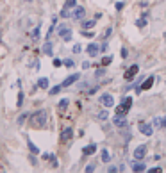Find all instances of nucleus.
Here are the masks:
<instances>
[{
  "label": "nucleus",
  "mask_w": 166,
  "mask_h": 173,
  "mask_svg": "<svg viewBox=\"0 0 166 173\" xmlns=\"http://www.w3.org/2000/svg\"><path fill=\"white\" fill-rule=\"evenodd\" d=\"M22 102H23V93H18V102H16V105L22 107Z\"/></svg>",
  "instance_id": "nucleus-34"
},
{
  "label": "nucleus",
  "mask_w": 166,
  "mask_h": 173,
  "mask_svg": "<svg viewBox=\"0 0 166 173\" xmlns=\"http://www.w3.org/2000/svg\"><path fill=\"white\" fill-rule=\"evenodd\" d=\"M50 162H52V166H54V168H57V166H59V161H57V157H56V155H50Z\"/></svg>",
  "instance_id": "nucleus-30"
},
{
  "label": "nucleus",
  "mask_w": 166,
  "mask_h": 173,
  "mask_svg": "<svg viewBox=\"0 0 166 173\" xmlns=\"http://www.w3.org/2000/svg\"><path fill=\"white\" fill-rule=\"evenodd\" d=\"M113 123L116 127H127V118H125V114H116L113 118Z\"/></svg>",
  "instance_id": "nucleus-10"
},
{
  "label": "nucleus",
  "mask_w": 166,
  "mask_h": 173,
  "mask_svg": "<svg viewBox=\"0 0 166 173\" xmlns=\"http://www.w3.org/2000/svg\"><path fill=\"white\" fill-rule=\"evenodd\" d=\"M73 20H84V16H86V9L84 7H75L73 11Z\"/></svg>",
  "instance_id": "nucleus-11"
},
{
  "label": "nucleus",
  "mask_w": 166,
  "mask_h": 173,
  "mask_svg": "<svg viewBox=\"0 0 166 173\" xmlns=\"http://www.w3.org/2000/svg\"><path fill=\"white\" fill-rule=\"evenodd\" d=\"M80 50H82V47H80L79 43H77L75 47H73V54H80Z\"/></svg>",
  "instance_id": "nucleus-36"
},
{
  "label": "nucleus",
  "mask_w": 166,
  "mask_h": 173,
  "mask_svg": "<svg viewBox=\"0 0 166 173\" xmlns=\"http://www.w3.org/2000/svg\"><path fill=\"white\" fill-rule=\"evenodd\" d=\"M100 52H107V45H105V43L100 47Z\"/></svg>",
  "instance_id": "nucleus-45"
},
{
  "label": "nucleus",
  "mask_w": 166,
  "mask_h": 173,
  "mask_svg": "<svg viewBox=\"0 0 166 173\" xmlns=\"http://www.w3.org/2000/svg\"><path fill=\"white\" fill-rule=\"evenodd\" d=\"M54 66H56V68L63 66V61H59V59H54Z\"/></svg>",
  "instance_id": "nucleus-41"
},
{
  "label": "nucleus",
  "mask_w": 166,
  "mask_h": 173,
  "mask_svg": "<svg viewBox=\"0 0 166 173\" xmlns=\"http://www.w3.org/2000/svg\"><path fill=\"white\" fill-rule=\"evenodd\" d=\"M43 52L45 54H47V55H54V45L50 43V41H47V43H45V47H43Z\"/></svg>",
  "instance_id": "nucleus-16"
},
{
  "label": "nucleus",
  "mask_w": 166,
  "mask_h": 173,
  "mask_svg": "<svg viewBox=\"0 0 166 173\" xmlns=\"http://www.w3.org/2000/svg\"><path fill=\"white\" fill-rule=\"evenodd\" d=\"M29 161L32 162V166H36V164H38V161H36V157H34V155H30V157H29Z\"/></svg>",
  "instance_id": "nucleus-43"
},
{
  "label": "nucleus",
  "mask_w": 166,
  "mask_h": 173,
  "mask_svg": "<svg viewBox=\"0 0 166 173\" xmlns=\"http://www.w3.org/2000/svg\"><path fill=\"white\" fill-rule=\"evenodd\" d=\"M137 72H139V66H137V64H132L130 68H127V70H125V73H123V79H125V80H132L137 75Z\"/></svg>",
  "instance_id": "nucleus-3"
},
{
  "label": "nucleus",
  "mask_w": 166,
  "mask_h": 173,
  "mask_svg": "<svg viewBox=\"0 0 166 173\" xmlns=\"http://www.w3.org/2000/svg\"><path fill=\"white\" fill-rule=\"evenodd\" d=\"M100 157H102V162H109V161H111V155H109V150H102Z\"/></svg>",
  "instance_id": "nucleus-21"
},
{
  "label": "nucleus",
  "mask_w": 166,
  "mask_h": 173,
  "mask_svg": "<svg viewBox=\"0 0 166 173\" xmlns=\"http://www.w3.org/2000/svg\"><path fill=\"white\" fill-rule=\"evenodd\" d=\"M132 170H134V171H145V170H146V166L139 161V162H134V164H132Z\"/></svg>",
  "instance_id": "nucleus-19"
},
{
  "label": "nucleus",
  "mask_w": 166,
  "mask_h": 173,
  "mask_svg": "<svg viewBox=\"0 0 166 173\" xmlns=\"http://www.w3.org/2000/svg\"><path fill=\"white\" fill-rule=\"evenodd\" d=\"M145 25H146V15H143V18H139V20H136V27H139V29H143Z\"/></svg>",
  "instance_id": "nucleus-22"
},
{
  "label": "nucleus",
  "mask_w": 166,
  "mask_h": 173,
  "mask_svg": "<svg viewBox=\"0 0 166 173\" xmlns=\"http://www.w3.org/2000/svg\"><path fill=\"white\" fill-rule=\"evenodd\" d=\"M68 105H70V100H68V98H63V100L59 102V107L61 109H66Z\"/></svg>",
  "instance_id": "nucleus-27"
},
{
  "label": "nucleus",
  "mask_w": 166,
  "mask_h": 173,
  "mask_svg": "<svg viewBox=\"0 0 166 173\" xmlns=\"http://www.w3.org/2000/svg\"><path fill=\"white\" fill-rule=\"evenodd\" d=\"M96 118H98V120H102V122H104V120H107V118H109V113H107V111H100V113L96 114Z\"/></svg>",
  "instance_id": "nucleus-23"
},
{
  "label": "nucleus",
  "mask_w": 166,
  "mask_h": 173,
  "mask_svg": "<svg viewBox=\"0 0 166 173\" xmlns=\"http://www.w3.org/2000/svg\"><path fill=\"white\" fill-rule=\"evenodd\" d=\"M79 79H80L79 73H73V75H70V77H66V80H63V84H61V86H63V87H68V86H72V84H75Z\"/></svg>",
  "instance_id": "nucleus-9"
},
{
  "label": "nucleus",
  "mask_w": 166,
  "mask_h": 173,
  "mask_svg": "<svg viewBox=\"0 0 166 173\" xmlns=\"http://www.w3.org/2000/svg\"><path fill=\"white\" fill-rule=\"evenodd\" d=\"M105 75V70H96L95 72V77H104Z\"/></svg>",
  "instance_id": "nucleus-37"
},
{
  "label": "nucleus",
  "mask_w": 166,
  "mask_h": 173,
  "mask_svg": "<svg viewBox=\"0 0 166 173\" xmlns=\"http://www.w3.org/2000/svg\"><path fill=\"white\" fill-rule=\"evenodd\" d=\"M72 136H73V130H72V127H68V129H65L63 132H61V141L65 143V141H68V139H72Z\"/></svg>",
  "instance_id": "nucleus-12"
},
{
  "label": "nucleus",
  "mask_w": 166,
  "mask_h": 173,
  "mask_svg": "<svg viewBox=\"0 0 166 173\" xmlns=\"http://www.w3.org/2000/svg\"><path fill=\"white\" fill-rule=\"evenodd\" d=\"M154 82H155V77L152 75V77H146V79L143 80V84L139 87H136V93H139V91H146V89H150L152 86H154Z\"/></svg>",
  "instance_id": "nucleus-4"
},
{
  "label": "nucleus",
  "mask_w": 166,
  "mask_h": 173,
  "mask_svg": "<svg viewBox=\"0 0 166 173\" xmlns=\"http://www.w3.org/2000/svg\"><path fill=\"white\" fill-rule=\"evenodd\" d=\"M27 118H29V114H25V113H23L22 116H18V125H22V123L25 122V120H27Z\"/></svg>",
  "instance_id": "nucleus-31"
},
{
  "label": "nucleus",
  "mask_w": 166,
  "mask_h": 173,
  "mask_svg": "<svg viewBox=\"0 0 166 173\" xmlns=\"http://www.w3.org/2000/svg\"><path fill=\"white\" fill-rule=\"evenodd\" d=\"M27 146H29L30 153H39V152H41V150H39V148H38V146H36V144H34V143H32V141H30L29 137H27Z\"/></svg>",
  "instance_id": "nucleus-17"
},
{
  "label": "nucleus",
  "mask_w": 166,
  "mask_h": 173,
  "mask_svg": "<svg viewBox=\"0 0 166 173\" xmlns=\"http://www.w3.org/2000/svg\"><path fill=\"white\" fill-rule=\"evenodd\" d=\"M75 6H77V0H66L65 2V7H68V9L75 7Z\"/></svg>",
  "instance_id": "nucleus-24"
},
{
  "label": "nucleus",
  "mask_w": 166,
  "mask_h": 173,
  "mask_svg": "<svg viewBox=\"0 0 166 173\" xmlns=\"http://www.w3.org/2000/svg\"><path fill=\"white\" fill-rule=\"evenodd\" d=\"M107 171H109V173H116V171H120V168H116V166H109Z\"/></svg>",
  "instance_id": "nucleus-38"
},
{
  "label": "nucleus",
  "mask_w": 166,
  "mask_h": 173,
  "mask_svg": "<svg viewBox=\"0 0 166 173\" xmlns=\"http://www.w3.org/2000/svg\"><path fill=\"white\" fill-rule=\"evenodd\" d=\"M137 129H139V132H141L143 136H152V132H154V127L148 125V123H139Z\"/></svg>",
  "instance_id": "nucleus-7"
},
{
  "label": "nucleus",
  "mask_w": 166,
  "mask_h": 173,
  "mask_svg": "<svg viewBox=\"0 0 166 173\" xmlns=\"http://www.w3.org/2000/svg\"><path fill=\"white\" fill-rule=\"evenodd\" d=\"M95 152H96V144H87L82 148V155H93Z\"/></svg>",
  "instance_id": "nucleus-15"
},
{
  "label": "nucleus",
  "mask_w": 166,
  "mask_h": 173,
  "mask_svg": "<svg viewBox=\"0 0 166 173\" xmlns=\"http://www.w3.org/2000/svg\"><path fill=\"white\" fill-rule=\"evenodd\" d=\"M111 34H113V27H107V29H105V32H104V36H102V38H104V39H107V38L111 36Z\"/></svg>",
  "instance_id": "nucleus-29"
},
{
  "label": "nucleus",
  "mask_w": 166,
  "mask_h": 173,
  "mask_svg": "<svg viewBox=\"0 0 166 173\" xmlns=\"http://www.w3.org/2000/svg\"><path fill=\"white\" fill-rule=\"evenodd\" d=\"M95 170H96V166H95V162H91V164H87V166H86V171H87V173L95 171Z\"/></svg>",
  "instance_id": "nucleus-33"
},
{
  "label": "nucleus",
  "mask_w": 166,
  "mask_h": 173,
  "mask_svg": "<svg viewBox=\"0 0 166 173\" xmlns=\"http://www.w3.org/2000/svg\"><path fill=\"white\" fill-rule=\"evenodd\" d=\"M39 29H41V23H38V27L34 30H32V34H30V38L32 39H38V38L41 36V32H39Z\"/></svg>",
  "instance_id": "nucleus-20"
},
{
  "label": "nucleus",
  "mask_w": 166,
  "mask_h": 173,
  "mask_svg": "<svg viewBox=\"0 0 166 173\" xmlns=\"http://www.w3.org/2000/svg\"><path fill=\"white\" fill-rule=\"evenodd\" d=\"M120 54H122V57H123V59H125L127 55H129V52H127V48H122V52H120Z\"/></svg>",
  "instance_id": "nucleus-42"
},
{
  "label": "nucleus",
  "mask_w": 166,
  "mask_h": 173,
  "mask_svg": "<svg viewBox=\"0 0 166 173\" xmlns=\"http://www.w3.org/2000/svg\"><path fill=\"white\" fill-rule=\"evenodd\" d=\"M45 123H47V111H45V109H39L38 113L32 114V125H34V127H43Z\"/></svg>",
  "instance_id": "nucleus-1"
},
{
  "label": "nucleus",
  "mask_w": 166,
  "mask_h": 173,
  "mask_svg": "<svg viewBox=\"0 0 166 173\" xmlns=\"http://www.w3.org/2000/svg\"><path fill=\"white\" fill-rule=\"evenodd\" d=\"M59 15L63 16V18H70V16H72V13H70V9H68V7H65L61 13H59Z\"/></svg>",
  "instance_id": "nucleus-26"
},
{
  "label": "nucleus",
  "mask_w": 166,
  "mask_h": 173,
  "mask_svg": "<svg viewBox=\"0 0 166 173\" xmlns=\"http://www.w3.org/2000/svg\"><path fill=\"white\" fill-rule=\"evenodd\" d=\"M95 20H82V23H80V29L82 30H91L95 27Z\"/></svg>",
  "instance_id": "nucleus-13"
},
{
  "label": "nucleus",
  "mask_w": 166,
  "mask_h": 173,
  "mask_svg": "<svg viewBox=\"0 0 166 173\" xmlns=\"http://www.w3.org/2000/svg\"><path fill=\"white\" fill-rule=\"evenodd\" d=\"M123 6H125L123 2H116V11H122V9H123Z\"/></svg>",
  "instance_id": "nucleus-40"
},
{
  "label": "nucleus",
  "mask_w": 166,
  "mask_h": 173,
  "mask_svg": "<svg viewBox=\"0 0 166 173\" xmlns=\"http://www.w3.org/2000/svg\"><path fill=\"white\" fill-rule=\"evenodd\" d=\"M98 52H100V47H98L96 43H91L89 47H87V54H89L91 57H95V55H96Z\"/></svg>",
  "instance_id": "nucleus-14"
},
{
  "label": "nucleus",
  "mask_w": 166,
  "mask_h": 173,
  "mask_svg": "<svg viewBox=\"0 0 166 173\" xmlns=\"http://www.w3.org/2000/svg\"><path fill=\"white\" fill-rule=\"evenodd\" d=\"M89 66H91V64H89V63H82V68H84V70H87Z\"/></svg>",
  "instance_id": "nucleus-46"
},
{
  "label": "nucleus",
  "mask_w": 166,
  "mask_h": 173,
  "mask_svg": "<svg viewBox=\"0 0 166 173\" xmlns=\"http://www.w3.org/2000/svg\"><path fill=\"white\" fill-rule=\"evenodd\" d=\"M63 64H65L66 68H73V61H72V59H65V61H63Z\"/></svg>",
  "instance_id": "nucleus-32"
},
{
  "label": "nucleus",
  "mask_w": 166,
  "mask_h": 173,
  "mask_svg": "<svg viewBox=\"0 0 166 173\" xmlns=\"http://www.w3.org/2000/svg\"><path fill=\"white\" fill-rule=\"evenodd\" d=\"M38 87H39V89H47V87H48V79H47V77H41V79L38 80Z\"/></svg>",
  "instance_id": "nucleus-18"
},
{
  "label": "nucleus",
  "mask_w": 166,
  "mask_h": 173,
  "mask_svg": "<svg viewBox=\"0 0 166 173\" xmlns=\"http://www.w3.org/2000/svg\"><path fill=\"white\" fill-rule=\"evenodd\" d=\"M111 63H113V57H111V55H109V57H104V59H102V66H109Z\"/></svg>",
  "instance_id": "nucleus-28"
},
{
  "label": "nucleus",
  "mask_w": 166,
  "mask_h": 173,
  "mask_svg": "<svg viewBox=\"0 0 166 173\" xmlns=\"http://www.w3.org/2000/svg\"><path fill=\"white\" fill-rule=\"evenodd\" d=\"M130 105H132V98L127 96V98L120 104V107H116V114H127L129 109H130Z\"/></svg>",
  "instance_id": "nucleus-2"
},
{
  "label": "nucleus",
  "mask_w": 166,
  "mask_h": 173,
  "mask_svg": "<svg viewBox=\"0 0 166 173\" xmlns=\"http://www.w3.org/2000/svg\"><path fill=\"white\" fill-rule=\"evenodd\" d=\"M154 127L163 129V118H154Z\"/></svg>",
  "instance_id": "nucleus-25"
},
{
  "label": "nucleus",
  "mask_w": 166,
  "mask_h": 173,
  "mask_svg": "<svg viewBox=\"0 0 166 173\" xmlns=\"http://www.w3.org/2000/svg\"><path fill=\"white\" fill-rule=\"evenodd\" d=\"M100 104L104 105V107H114V98H113L111 95H102Z\"/></svg>",
  "instance_id": "nucleus-5"
},
{
  "label": "nucleus",
  "mask_w": 166,
  "mask_h": 173,
  "mask_svg": "<svg viewBox=\"0 0 166 173\" xmlns=\"http://www.w3.org/2000/svg\"><path fill=\"white\" fill-rule=\"evenodd\" d=\"M59 36L63 38L65 41H72V29H70V27H65V25H63V27L59 29Z\"/></svg>",
  "instance_id": "nucleus-6"
},
{
  "label": "nucleus",
  "mask_w": 166,
  "mask_h": 173,
  "mask_svg": "<svg viewBox=\"0 0 166 173\" xmlns=\"http://www.w3.org/2000/svg\"><path fill=\"white\" fill-rule=\"evenodd\" d=\"M161 171H163L161 168H152V170H150V173H161Z\"/></svg>",
  "instance_id": "nucleus-44"
},
{
  "label": "nucleus",
  "mask_w": 166,
  "mask_h": 173,
  "mask_svg": "<svg viewBox=\"0 0 166 173\" xmlns=\"http://www.w3.org/2000/svg\"><path fill=\"white\" fill-rule=\"evenodd\" d=\"M61 87H63V86H54V87H52V89H50V95H56V93H59V89H61Z\"/></svg>",
  "instance_id": "nucleus-35"
},
{
  "label": "nucleus",
  "mask_w": 166,
  "mask_h": 173,
  "mask_svg": "<svg viewBox=\"0 0 166 173\" xmlns=\"http://www.w3.org/2000/svg\"><path fill=\"white\" fill-rule=\"evenodd\" d=\"M82 36H86V38H93L95 34H93V32H89V30H82Z\"/></svg>",
  "instance_id": "nucleus-39"
},
{
  "label": "nucleus",
  "mask_w": 166,
  "mask_h": 173,
  "mask_svg": "<svg viewBox=\"0 0 166 173\" xmlns=\"http://www.w3.org/2000/svg\"><path fill=\"white\" fill-rule=\"evenodd\" d=\"M145 155H146V146H145V144H139L136 150H134V159H136V161H141Z\"/></svg>",
  "instance_id": "nucleus-8"
}]
</instances>
